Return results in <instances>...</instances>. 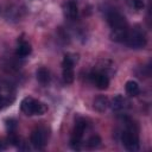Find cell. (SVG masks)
Wrapping results in <instances>:
<instances>
[{
  "mask_svg": "<svg viewBox=\"0 0 152 152\" xmlns=\"http://www.w3.org/2000/svg\"><path fill=\"white\" fill-rule=\"evenodd\" d=\"M128 28H118V30H112L110 31V39L118 43L125 42L126 36H127Z\"/></svg>",
  "mask_w": 152,
  "mask_h": 152,
  "instance_id": "obj_13",
  "label": "cell"
},
{
  "mask_svg": "<svg viewBox=\"0 0 152 152\" xmlns=\"http://www.w3.org/2000/svg\"><path fill=\"white\" fill-rule=\"evenodd\" d=\"M20 109L24 114L31 116V115H42L46 112V107L44 103L39 102L38 100H34L33 97H24L20 102Z\"/></svg>",
  "mask_w": 152,
  "mask_h": 152,
  "instance_id": "obj_1",
  "label": "cell"
},
{
  "mask_svg": "<svg viewBox=\"0 0 152 152\" xmlns=\"http://www.w3.org/2000/svg\"><path fill=\"white\" fill-rule=\"evenodd\" d=\"M74 63H75V59L70 57V55L64 56V59L62 62V77L64 83L66 84H71L74 82V78H75Z\"/></svg>",
  "mask_w": 152,
  "mask_h": 152,
  "instance_id": "obj_5",
  "label": "cell"
},
{
  "mask_svg": "<svg viewBox=\"0 0 152 152\" xmlns=\"http://www.w3.org/2000/svg\"><path fill=\"white\" fill-rule=\"evenodd\" d=\"M109 106L113 110H121L125 106V99L122 97V95H115L109 102Z\"/></svg>",
  "mask_w": 152,
  "mask_h": 152,
  "instance_id": "obj_16",
  "label": "cell"
},
{
  "mask_svg": "<svg viewBox=\"0 0 152 152\" xmlns=\"http://www.w3.org/2000/svg\"><path fill=\"white\" fill-rule=\"evenodd\" d=\"M125 43L132 49H141L146 45L147 39H146V36H145L144 31L139 26H135L131 30L128 28Z\"/></svg>",
  "mask_w": 152,
  "mask_h": 152,
  "instance_id": "obj_2",
  "label": "cell"
},
{
  "mask_svg": "<svg viewBox=\"0 0 152 152\" xmlns=\"http://www.w3.org/2000/svg\"><path fill=\"white\" fill-rule=\"evenodd\" d=\"M93 107H94L95 110H97L100 113L106 112L107 108L109 107V100H108V97L104 96V95H100V96L95 97L94 101H93Z\"/></svg>",
  "mask_w": 152,
  "mask_h": 152,
  "instance_id": "obj_10",
  "label": "cell"
},
{
  "mask_svg": "<svg viewBox=\"0 0 152 152\" xmlns=\"http://www.w3.org/2000/svg\"><path fill=\"white\" fill-rule=\"evenodd\" d=\"M90 78H91V82L100 90H104L109 86V78L103 72H93V74H90Z\"/></svg>",
  "mask_w": 152,
  "mask_h": 152,
  "instance_id": "obj_8",
  "label": "cell"
},
{
  "mask_svg": "<svg viewBox=\"0 0 152 152\" xmlns=\"http://www.w3.org/2000/svg\"><path fill=\"white\" fill-rule=\"evenodd\" d=\"M36 77H37V80H38V82H39L40 84H48V83L50 82V78H51L49 70H48L46 68H44V66L37 69V71H36Z\"/></svg>",
  "mask_w": 152,
  "mask_h": 152,
  "instance_id": "obj_12",
  "label": "cell"
},
{
  "mask_svg": "<svg viewBox=\"0 0 152 152\" xmlns=\"http://www.w3.org/2000/svg\"><path fill=\"white\" fill-rule=\"evenodd\" d=\"M125 89H126V93L131 96H137L140 91V88H139V84L135 82V81H127L126 82V86H125Z\"/></svg>",
  "mask_w": 152,
  "mask_h": 152,
  "instance_id": "obj_15",
  "label": "cell"
},
{
  "mask_svg": "<svg viewBox=\"0 0 152 152\" xmlns=\"http://www.w3.org/2000/svg\"><path fill=\"white\" fill-rule=\"evenodd\" d=\"M31 51H32V48H31V45L27 43V42H20L19 43V45H18V48H17V50H15V55L18 56V57H20V58H24V57H26V56H28L30 53H31Z\"/></svg>",
  "mask_w": 152,
  "mask_h": 152,
  "instance_id": "obj_11",
  "label": "cell"
},
{
  "mask_svg": "<svg viewBox=\"0 0 152 152\" xmlns=\"http://www.w3.org/2000/svg\"><path fill=\"white\" fill-rule=\"evenodd\" d=\"M13 99H10V89L6 88L4 89L2 87L0 88V109L7 107L10 103H12Z\"/></svg>",
  "mask_w": 152,
  "mask_h": 152,
  "instance_id": "obj_14",
  "label": "cell"
},
{
  "mask_svg": "<svg viewBox=\"0 0 152 152\" xmlns=\"http://www.w3.org/2000/svg\"><path fill=\"white\" fill-rule=\"evenodd\" d=\"M0 150H2V146H1V142H0Z\"/></svg>",
  "mask_w": 152,
  "mask_h": 152,
  "instance_id": "obj_20",
  "label": "cell"
},
{
  "mask_svg": "<svg viewBox=\"0 0 152 152\" xmlns=\"http://www.w3.org/2000/svg\"><path fill=\"white\" fill-rule=\"evenodd\" d=\"M132 5H133L134 8H137V10H142L144 6H145L142 0H132Z\"/></svg>",
  "mask_w": 152,
  "mask_h": 152,
  "instance_id": "obj_19",
  "label": "cell"
},
{
  "mask_svg": "<svg viewBox=\"0 0 152 152\" xmlns=\"http://www.w3.org/2000/svg\"><path fill=\"white\" fill-rule=\"evenodd\" d=\"M46 138H48V135H46V131L44 128H36L31 133L30 141L36 148L42 150L46 145Z\"/></svg>",
  "mask_w": 152,
  "mask_h": 152,
  "instance_id": "obj_7",
  "label": "cell"
},
{
  "mask_svg": "<svg viewBox=\"0 0 152 152\" xmlns=\"http://www.w3.org/2000/svg\"><path fill=\"white\" fill-rule=\"evenodd\" d=\"M107 21H108V25L110 26L112 30L128 28V24H127L125 15H122L120 12H118L115 10L107 13Z\"/></svg>",
  "mask_w": 152,
  "mask_h": 152,
  "instance_id": "obj_6",
  "label": "cell"
},
{
  "mask_svg": "<svg viewBox=\"0 0 152 152\" xmlns=\"http://www.w3.org/2000/svg\"><path fill=\"white\" fill-rule=\"evenodd\" d=\"M121 140L124 146L131 151V152H135L140 148L139 146V138H138V129H132V128H127L122 135H121Z\"/></svg>",
  "mask_w": 152,
  "mask_h": 152,
  "instance_id": "obj_4",
  "label": "cell"
},
{
  "mask_svg": "<svg viewBox=\"0 0 152 152\" xmlns=\"http://www.w3.org/2000/svg\"><path fill=\"white\" fill-rule=\"evenodd\" d=\"M6 127H7L8 132H14L15 128H17V122H15V120H13V119L6 120Z\"/></svg>",
  "mask_w": 152,
  "mask_h": 152,
  "instance_id": "obj_18",
  "label": "cell"
},
{
  "mask_svg": "<svg viewBox=\"0 0 152 152\" xmlns=\"http://www.w3.org/2000/svg\"><path fill=\"white\" fill-rule=\"evenodd\" d=\"M88 124L83 118H77L76 122H75V127L72 129V135L70 139V146L74 150H80L81 148V139L83 137V133L87 128Z\"/></svg>",
  "mask_w": 152,
  "mask_h": 152,
  "instance_id": "obj_3",
  "label": "cell"
},
{
  "mask_svg": "<svg viewBox=\"0 0 152 152\" xmlns=\"http://www.w3.org/2000/svg\"><path fill=\"white\" fill-rule=\"evenodd\" d=\"M63 13L69 19H75L78 15V6L75 0H68L63 5Z\"/></svg>",
  "mask_w": 152,
  "mask_h": 152,
  "instance_id": "obj_9",
  "label": "cell"
},
{
  "mask_svg": "<svg viewBox=\"0 0 152 152\" xmlns=\"http://www.w3.org/2000/svg\"><path fill=\"white\" fill-rule=\"evenodd\" d=\"M86 145H87L88 148H90V150H95V148H97V147L101 145V138H100L97 134L91 135V137L87 140Z\"/></svg>",
  "mask_w": 152,
  "mask_h": 152,
  "instance_id": "obj_17",
  "label": "cell"
}]
</instances>
